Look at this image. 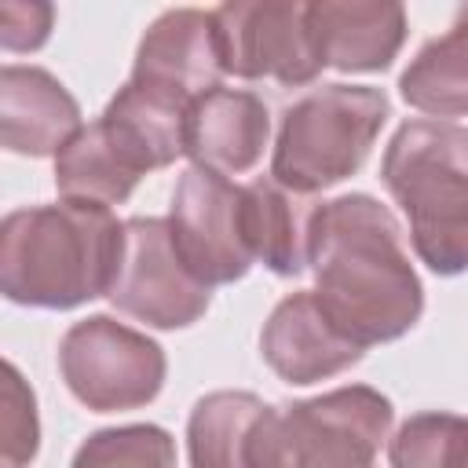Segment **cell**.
Here are the masks:
<instances>
[{
  "mask_svg": "<svg viewBox=\"0 0 468 468\" xmlns=\"http://www.w3.org/2000/svg\"><path fill=\"white\" fill-rule=\"evenodd\" d=\"M307 267L314 300L362 351L406 336L424 311V289L402 245V227L369 194H340L311 216Z\"/></svg>",
  "mask_w": 468,
  "mask_h": 468,
  "instance_id": "obj_1",
  "label": "cell"
},
{
  "mask_svg": "<svg viewBox=\"0 0 468 468\" xmlns=\"http://www.w3.org/2000/svg\"><path fill=\"white\" fill-rule=\"evenodd\" d=\"M121 256L124 223L102 205L15 208L0 223V292L22 307L73 311L110 296Z\"/></svg>",
  "mask_w": 468,
  "mask_h": 468,
  "instance_id": "obj_2",
  "label": "cell"
},
{
  "mask_svg": "<svg viewBox=\"0 0 468 468\" xmlns=\"http://www.w3.org/2000/svg\"><path fill=\"white\" fill-rule=\"evenodd\" d=\"M380 179L410 219L420 263L442 278L468 271V128L406 121L384 146Z\"/></svg>",
  "mask_w": 468,
  "mask_h": 468,
  "instance_id": "obj_3",
  "label": "cell"
},
{
  "mask_svg": "<svg viewBox=\"0 0 468 468\" xmlns=\"http://www.w3.org/2000/svg\"><path fill=\"white\" fill-rule=\"evenodd\" d=\"M388 113L391 102L380 88L369 84L311 88L282 113L271 150V179L300 197L344 183L366 165Z\"/></svg>",
  "mask_w": 468,
  "mask_h": 468,
  "instance_id": "obj_4",
  "label": "cell"
},
{
  "mask_svg": "<svg viewBox=\"0 0 468 468\" xmlns=\"http://www.w3.org/2000/svg\"><path fill=\"white\" fill-rule=\"evenodd\" d=\"M391 420V399L369 384L267 406L245 468H373Z\"/></svg>",
  "mask_w": 468,
  "mask_h": 468,
  "instance_id": "obj_5",
  "label": "cell"
},
{
  "mask_svg": "<svg viewBox=\"0 0 468 468\" xmlns=\"http://www.w3.org/2000/svg\"><path fill=\"white\" fill-rule=\"evenodd\" d=\"M58 373L69 395L91 413H121L161 395L168 358L146 333L110 314H88L66 329L58 344Z\"/></svg>",
  "mask_w": 468,
  "mask_h": 468,
  "instance_id": "obj_6",
  "label": "cell"
},
{
  "mask_svg": "<svg viewBox=\"0 0 468 468\" xmlns=\"http://www.w3.org/2000/svg\"><path fill=\"white\" fill-rule=\"evenodd\" d=\"M106 300L150 329H186L208 311L212 289L183 263L168 219L132 216L124 219V256Z\"/></svg>",
  "mask_w": 468,
  "mask_h": 468,
  "instance_id": "obj_7",
  "label": "cell"
},
{
  "mask_svg": "<svg viewBox=\"0 0 468 468\" xmlns=\"http://www.w3.org/2000/svg\"><path fill=\"white\" fill-rule=\"evenodd\" d=\"M168 227L183 263L208 289L245 278L256 263L245 238V190L219 172L190 165L179 176Z\"/></svg>",
  "mask_w": 468,
  "mask_h": 468,
  "instance_id": "obj_8",
  "label": "cell"
},
{
  "mask_svg": "<svg viewBox=\"0 0 468 468\" xmlns=\"http://www.w3.org/2000/svg\"><path fill=\"white\" fill-rule=\"evenodd\" d=\"M212 15L219 29L223 69L238 80H274L282 88H300L325 69L307 29V4L230 0Z\"/></svg>",
  "mask_w": 468,
  "mask_h": 468,
  "instance_id": "obj_9",
  "label": "cell"
},
{
  "mask_svg": "<svg viewBox=\"0 0 468 468\" xmlns=\"http://www.w3.org/2000/svg\"><path fill=\"white\" fill-rule=\"evenodd\" d=\"M227 77L219 55V29L212 11L168 7L143 33L132 62V80L161 88L183 102H194Z\"/></svg>",
  "mask_w": 468,
  "mask_h": 468,
  "instance_id": "obj_10",
  "label": "cell"
},
{
  "mask_svg": "<svg viewBox=\"0 0 468 468\" xmlns=\"http://www.w3.org/2000/svg\"><path fill=\"white\" fill-rule=\"evenodd\" d=\"M260 355L285 384L303 388L351 369L366 351L329 322L311 289H300L282 296L267 314L260 329Z\"/></svg>",
  "mask_w": 468,
  "mask_h": 468,
  "instance_id": "obj_11",
  "label": "cell"
},
{
  "mask_svg": "<svg viewBox=\"0 0 468 468\" xmlns=\"http://www.w3.org/2000/svg\"><path fill=\"white\" fill-rule=\"evenodd\" d=\"M307 29L322 66L340 73H380L406 40V7L395 0H314Z\"/></svg>",
  "mask_w": 468,
  "mask_h": 468,
  "instance_id": "obj_12",
  "label": "cell"
},
{
  "mask_svg": "<svg viewBox=\"0 0 468 468\" xmlns=\"http://www.w3.org/2000/svg\"><path fill=\"white\" fill-rule=\"evenodd\" d=\"M80 106L58 77L40 66L0 69V143L22 157H58L80 132Z\"/></svg>",
  "mask_w": 468,
  "mask_h": 468,
  "instance_id": "obj_13",
  "label": "cell"
},
{
  "mask_svg": "<svg viewBox=\"0 0 468 468\" xmlns=\"http://www.w3.org/2000/svg\"><path fill=\"white\" fill-rule=\"evenodd\" d=\"M271 139V113L260 95L241 88H216L190 102L186 113V157L197 168L219 176H241L256 168Z\"/></svg>",
  "mask_w": 468,
  "mask_h": 468,
  "instance_id": "obj_14",
  "label": "cell"
},
{
  "mask_svg": "<svg viewBox=\"0 0 468 468\" xmlns=\"http://www.w3.org/2000/svg\"><path fill=\"white\" fill-rule=\"evenodd\" d=\"M186 113L190 102L128 77L99 117L143 165V172H154L168 168L179 154H186Z\"/></svg>",
  "mask_w": 468,
  "mask_h": 468,
  "instance_id": "obj_15",
  "label": "cell"
},
{
  "mask_svg": "<svg viewBox=\"0 0 468 468\" xmlns=\"http://www.w3.org/2000/svg\"><path fill=\"white\" fill-rule=\"evenodd\" d=\"M143 176V165L121 146L102 117L84 124L55 157V186L62 201L110 208L128 201Z\"/></svg>",
  "mask_w": 468,
  "mask_h": 468,
  "instance_id": "obj_16",
  "label": "cell"
},
{
  "mask_svg": "<svg viewBox=\"0 0 468 468\" xmlns=\"http://www.w3.org/2000/svg\"><path fill=\"white\" fill-rule=\"evenodd\" d=\"M245 190V238L252 260L282 278H296L307 271L311 245V216L318 205L278 186L274 179H252Z\"/></svg>",
  "mask_w": 468,
  "mask_h": 468,
  "instance_id": "obj_17",
  "label": "cell"
},
{
  "mask_svg": "<svg viewBox=\"0 0 468 468\" xmlns=\"http://www.w3.org/2000/svg\"><path fill=\"white\" fill-rule=\"evenodd\" d=\"M399 95L428 117H468V4L402 69Z\"/></svg>",
  "mask_w": 468,
  "mask_h": 468,
  "instance_id": "obj_18",
  "label": "cell"
},
{
  "mask_svg": "<svg viewBox=\"0 0 468 468\" xmlns=\"http://www.w3.org/2000/svg\"><path fill=\"white\" fill-rule=\"evenodd\" d=\"M267 413V402L252 391H208L186 417L190 468H245L249 442Z\"/></svg>",
  "mask_w": 468,
  "mask_h": 468,
  "instance_id": "obj_19",
  "label": "cell"
},
{
  "mask_svg": "<svg viewBox=\"0 0 468 468\" xmlns=\"http://www.w3.org/2000/svg\"><path fill=\"white\" fill-rule=\"evenodd\" d=\"M391 468H468V417L428 410L413 413L388 439Z\"/></svg>",
  "mask_w": 468,
  "mask_h": 468,
  "instance_id": "obj_20",
  "label": "cell"
},
{
  "mask_svg": "<svg viewBox=\"0 0 468 468\" xmlns=\"http://www.w3.org/2000/svg\"><path fill=\"white\" fill-rule=\"evenodd\" d=\"M69 468H176V439L161 424H121L91 431Z\"/></svg>",
  "mask_w": 468,
  "mask_h": 468,
  "instance_id": "obj_21",
  "label": "cell"
},
{
  "mask_svg": "<svg viewBox=\"0 0 468 468\" xmlns=\"http://www.w3.org/2000/svg\"><path fill=\"white\" fill-rule=\"evenodd\" d=\"M0 446H4V468H22L37 457L40 446V420H37V399L29 384L22 380L15 362H4V395H0Z\"/></svg>",
  "mask_w": 468,
  "mask_h": 468,
  "instance_id": "obj_22",
  "label": "cell"
},
{
  "mask_svg": "<svg viewBox=\"0 0 468 468\" xmlns=\"http://www.w3.org/2000/svg\"><path fill=\"white\" fill-rule=\"evenodd\" d=\"M51 18H55L51 4L4 0L0 4V44H4V51H37L51 33Z\"/></svg>",
  "mask_w": 468,
  "mask_h": 468,
  "instance_id": "obj_23",
  "label": "cell"
}]
</instances>
